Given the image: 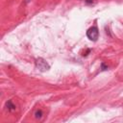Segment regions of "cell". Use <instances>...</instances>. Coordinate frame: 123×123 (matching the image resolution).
Segmentation results:
<instances>
[{
    "mask_svg": "<svg viewBox=\"0 0 123 123\" xmlns=\"http://www.w3.org/2000/svg\"><path fill=\"white\" fill-rule=\"evenodd\" d=\"M86 37L91 41H97V39L99 38V30L97 26H91L90 28H88L86 31Z\"/></svg>",
    "mask_w": 123,
    "mask_h": 123,
    "instance_id": "cell-1",
    "label": "cell"
},
{
    "mask_svg": "<svg viewBox=\"0 0 123 123\" xmlns=\"http://www.w3.org/2000/svg\"><path fill=\"white\" fill-rule=\"evenodd\" d=\"M36 67L37 69H39L40 71H47L50 68V65L48 64V62L44 59L38 58L36 60Z\"/></svg>",
    "mask_w": 123,
    "mask_h": 123,
    "instance_id": "cell-2",
    "label": "cell"
},
{
    "mask_svg": "<svg viewBox=\"0 0 123 123\" xmlns=\"http://www.w3.org/2000/svg\"><path fill=\"white\" fill-rule=\"evenodd\" d=\"M6 109H7L8 111H15L16 107H15V105L12 103V100H9V101L6 102Z\"/></svg>",
    "mask_w": 123,
    "mask_h": 123,
    "instance_id": "cell-3",
    "label": "cell"
},
{
    "mask_svg": "<svg viewBox=\"0 0 123 123\" xmlns=\"http://www.w3.org/2000/svg\"><path fill=\"white\" fill-rule=\"evenodd\" d=\"M42 116H43V111L40 110V109H38V110H37L36 111V112H35V117H36V119H41L42 118Z\"/></svg>",
    "mask_w": 123,
    "mask_h": 123,
    "instance_id": "cell-4",
    "label": "cell"
},
{
    "mask_svg": "<svg viewBox=\"0 0 123 123\" xmlns=\"http://www.w3.org/2000/svg\"><path fill=\"white\" fill-rule=\"evenodd\" d=\"M102 70H106V69H108V66H105V63L104 62H102Z\"/></svg>",
    "mask_w": 123,
    "mask_h": 123,
    "instance_id": "cell-5",
    "label": "cell"
},
{
    "mask_svg": "<svg viewBox=\"0 0 123 123\" xmlns=\"http://www.w3.org/2000/svg\"><path fill=\"white\" fill-rule=\"evenodd\" d=\"M93 2V0H86V4H91Z\"/></svg>",
    "mask_w": 123,
    "mask_h": 123,
    "instance_id": "cell-6",
    "label": "cell"
},
{
    "mask_svg": "<svg viewBox=\"0 0 123 123\" xmlns=\"http://www.w3.org/2000/svg\"><path fill=\"white\" fill-rule=\"evenodd\" d=\"M28 1H30V0H26V2H28Z\"/></svg>",
    "mask_w": 123,
    "mask_h": 123,
    "instance_id": "cell-7",
    "label": "cell"
}]
</instances>
